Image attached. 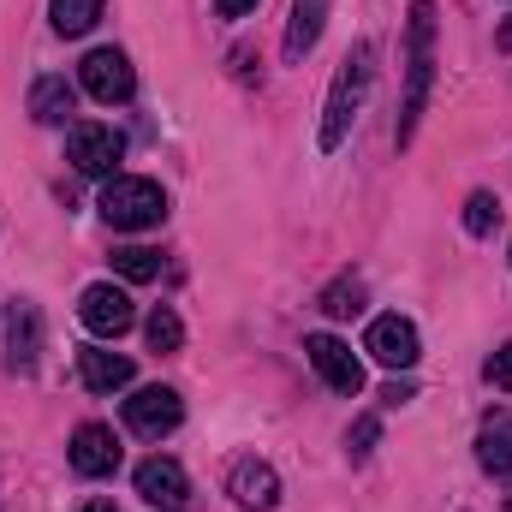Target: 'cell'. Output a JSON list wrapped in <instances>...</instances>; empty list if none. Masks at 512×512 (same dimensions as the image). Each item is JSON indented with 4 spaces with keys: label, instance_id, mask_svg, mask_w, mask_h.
Here are the masks:
<instances>
[{
    "label": "cell",
    "instance_id": "6da1fadb",
    "mask_svg": "<svg viewBox=\"0 0 512 512\" xmlns=\"http://www.w3.org/2000/svg\"><path fill=\"white\" fill-rule=\"evenodd\" d=\"M429 84H435V0H411V18H405V102H399V149L417 137L423 102H429Z\"/></svg>",
    "mask_w": 512,
    "mask_h": 512
},
{
    "label": "cell",
    "instance_id": "7a4b0ae2",
    "mask_svg": "<svg viewBox=\"0 0 512 512\" xmlns=\"http://www.w3.org/2000/svg\"><path fill=\"white\" fill-rule=\"evenodd\" d=\"M370 84H376V48L370 42H358L346 60H340V72H334V90H328V108H322V155H334L340 143H346V131L358 120V108H364V96H370Z\"/></svg>",
    "mask_w": 512,
    "mask_h": 512
},
{
    "label": "cell",
    "instance_id": "3957f363",
    "mask_svg": "<svg viewBox=\"0 0 512 512\" xmlns=\"http://www.w3.org/2000/svg\"><path fill=\"white\" fill-rule=\"evenodd\" d=\"M96 209H102V221H108L114 233H149V227H161V221H167V191H161L155 179L114 173V179L102 185Z\"/></svg>",
    "mask_w": 512,
    "mask_h": 512
},
{
    "label": "cell",
    "instance_id": "277c9868",
    "mask_svg": "<svg viewBox=\"0 0 512 512\" xmlns=\"http://www.w3.org/2000/svg\"><path fill=\"white\" fill-rule=\"evenodd\" d=\"M120 155H126V137H120L114 126H96V120H84V126L66 131V161H72L78 173H90V179H114Z\"/></svg>",
    "mask_w": 512,
    "mask_h": 512
},
{
    "label": "cell",
    "instance_id": "5b68a950",
    "mask_svg": "<svg viewBox=\"0 0 512 512\" xmlns=\"http://www.w3.org/2000/svg\"><path fill=\"white\" fill-rule=\"evenodd\" d=\"M179 423H185V399H179L173 387H137L126 399V429L143 435V441H161V435H173Z\"/></svg>",
    "mask_w": 512,
    "mask_h": 512
},
{
    "label": "cell",
    "instance_id": "8992f818",
    "mask_svg": "<svg viewBox=\"0 0 512 512\" xmlns=\"http://www.w3.org/2000/svg\"><path fill=\"white\" fill-rule=\"evenodd\" d=\"M304 358H310V370L334 387V393H346V399L364 393V364H358V352L340 334H310L304 340Z\"/></svg>",
    "mask_w": 512,
    "mask_h": 512
},
{
    "label": "cell",
    "instance_id": "52a82bcc",
    "mask_svg": "<svg viewBox=\"0 0 512 512\" xmlns=\"http://www.w3.org/2000/svg\"><path fill=\"white\" fill-rule=\"evenodd\" d=\"M78 84H84L96 102H108V108L137 96V72H131V60L120 48H90L84 66H78Z\"/></svg>",
    "mask_w": 512,
    "mask_h": 512
},
{
    "label": "cell",
    "instance_id": "ba28073f",
    "mask_svg": "<svg viewBox=\"0 0 512 512\" xmlns=\"http://www.w3.org/2000/svg\"><path fill=\"white\" fill-rule=\"evenodd\" d=\"M78 316H84V328H90L96 340H120L131 322H137V310H131V292H126V286H114V280H102V286H84V298H78Z\"/></svg>",
    "mask_w": 512,
    "mask_h": 512
},
{
    "label": "cell",
    "instance_id": "9c48e42d",
    "mask_svg": "<svg viewBox=\"0 0 512 512\" xmlns=\"http://www.w3.org/2000/svg\"><path fill=\"white\" fill-rule=\"evenodd\" d=\"M137 495H143L155 512H185V507H191V477H185V465H179V459L155 453V459H143V465H137Z\"/></svg>",
    "mask_w": 512,
    "mask_h": 512
},
{
    "label": "cell",
    "instance_id": "30bf717a",
    "mask_svg": "<svg viewBox=\"0 0 512 512\" xmlns=\"http://www.w3.org/2000/svg\"><path fill=\"white\" fill-rule=\"evenodd\" d=\"M364 352L382 364V370H411L417 364V328L405 316H376L370 334H364Z\"/></svg>",
    "mask_w": 512,
    "mask_h": 512
},
{
    "label": "cell",
    "instance_id": "8fae6325",
    "mask_svg": "<svg viewBox=\"0 0 512 512\" xmlns=\"http://www.w3.org/2000/svg\"><path fill=\"white\" fill-rule=\"evenodd\" d=\"M36 358H42V316H36V304H12L6 310V370L30 376Z\"/></svg>",
    "mask_w": 512,
    "mask_h": 512
},
{
    "label": "cell",
    "instance_id": "7c38bea8",
    "mask_svg": "<svg viewBox=\"0 0 512 512\" xmlns=\"http://www.w3.org/2000/svg\"><path fill=\"white\" fill-rule=\"evenodd\" d=\"M477 465H483L495 483H512V405H495V411L477 423Z\"/></svg>",
    "mask_w": 512,
    "mask_h": 512
},
{
    "label": "cell",
    "instance_id": "4fadbf2b",
    "mask_svg": "<svg viewBox=\"0 0 512 512\" xmlns=\"http://www.w3.org/2000/svg\"><path fill=\"white\" fill-rule=\"evenodd\" d=\"M72 471L78 477H114L120 471V441H114L108 423H84L72 435Z\"/></svg>",
    "mask_w": 512,
    "mask_h": 512
},
{
    "label": "cell",
    "instance_id": "5bb4252c",
    "mask_svg": "<svg viewBox=\"0 0 512 512\" xmlns=\"http://www.w3.org/2000/svg\"><path fill=\"white\" fill-rule=\"evenodd\" d=\"M227 489H233L239 507H251V512L280 507V477H274V465H262V459H239L233 477H227Z\"/></svg>",
    "mask_w": 512,
    "mask_h": 512
},
{
    "label": "cell",
    "instance_id": "9a60e30c",
    "mask_svg": "<svg viewBox=\"0 0 512 512\" xmlns=\"http://www.w3.org/2000/svg\"><path fill=\"white\" fill-rule=\"evenodd\" d=\"M78 376H84L90 393H114V387H131V358L108 352V346H84L78 352Z\"/></svg>",
    "mask_w": 512,
    "mask_h": 512
},
{
    "label": "cell",
    "instance_id": "2e32d148",
    "mask_svg": "<svg viewBox=\"0 0 512 512\" xmlns=\"http://www.w3.org/2000/svg\"><path fill=\"white\" fill-rule=\"evenodd\" d=\"M72 102H78V90L66 78H36L30 84V120H42V126H66Z\"/></svg>",
    "mask_w": 512,
    "mask_h": 512
},
{
    "label": "cell",
    "instance_id": "e0dca14e",
    "mask_svg": "<svg viewBox=\"0 0 512 512\" xmlns=\"http://www.w3.org/2000/svg\"><path fill=\"white\" fill-rule=\"evenodd\" d=\"M322 24H328V0H298L292 6V24H286V60H304L316 48Z\"/></svg>",
    "mask_w": 512,
    "mask_h": 512
},
{
    "label": "cell",
    "instance_id": "ac0fdd59",
    "mask_svg": "<svg viewBox=\"0 0 512 512\" xmlns=\"http://www.w3.org/2000/svg\"><path fill=\"white\" fill-rule=\"evenodd\" d=\"M48 12H54V30H60V36H84V30L102 18V0H54Z\"/></svg>",
    "mask_w": 512,
    "mask_h": 512
},
{
    "label": "cell",
    "instance_id": "d6986e66",
    "mask_svg": "<svg viewBox=\"0 0 512 512\" xmlns=\"http://www.w3.org/2000/svg\"><path fill=\"white\" fill-rule=\"evenodd\" d=\"M114 268H120V280L143 286V280L161 274V251H149V245H120V251H114Z\"/></svg>",
    "mask_w": 512,
    "mask_h": 512
},
{
    "label": "cell",
    "instance_id": "ffe728a7",
    "mask_svg": "<svg viewBox=\"0 0 512 512\" xmlns=\"http://www.w3.org/2000/svg\"><path fill=\"white\" fill-rule=\"evenodd\" d=\"M322 310H328V316H358V310H364V280H358V274H340V280L322 292Z\"/></svg>",
    "mask_w": 512,
    "mask_h": 512
},
{
    "label": "cell",
    "instance_id": "44dd1931",
    "mask_svg": "<svg viewBox=\"0 0 512 512\" xmlns=\"http://www.w3.org/2000/svg\"><path fill=\"white\" fill-rule=\"evenodd\" d=\"M143 334H149V346H155V352H179V346H185V322H179L167 304H161V310H149Z\"/></svg>",
    "mask_w": 512,
    "mask_h": 512
},
{
    "label": "cell",
    "instance_id": "7402d4cb",
    "mask_svg": "<svg viewBox=\"0 0 512 512\" xmlns=\"http://www.w3.org/2000/svg\"><path fill=\"white\" fill-rule=\"evenodd\" d=\"M465 227H471L477 239H483V233H495V227H501V203H495L489 191H477V197L465 203Z\"/></svg>",
    "mask_w": 512,
    "mask_h": 512
},
{
    "label": "cell",
    "instance_id": "603a6c76",
    "mask_svg": "<svg viewBox=\"0 0 512 512\" xmlns=\"http://www.w3.org/2000/svg\"><path fill=\"white\" fill-rule=\"evenodd\" d=\"M376 435H382V423H376V417H358V423H352V435H346V447H352V459H370V447H376Z\"/></svg>",
    "mask_w": 512,
    "mask_h": 512
},
{
    "label": "cell",
    "instance_id": "cb8c5ba5",
    "mask_svg": "<svg viewBox=\"0 0 512 512\" xmlns=\"http://www.w3.org/2000/svg\"><path fill=\"white\" fill-rule=\"evenodd\" d=\"M489 382L501 387V393H512V340L495 352V358H489Z\"/></svg>",
    "mask_w": 512,
    "mask_h": 512
},
{
    "label": "cell",
    "instance_id": "d4e9b609",
    "mask_svg": "<svg viewBox=\"0 0 512 512\" xmlns=\"http://www.w3.org/2000/svg\"><path fill=\"white\" fill-rule=\"evenodd\" d=\"M251 6H256V0H215V12H221V18H245Z\"/></svg>",
    "mask_w": 512,
    "mask_h": 512
},
{
    "label": "cell",
    "instance_id": "484cf974",
    "mask_svg": "<svg viewBox=\"0 0 512 512\" xmlns=\"http://www.w3.org/2000/svg\"><path fill=\"white\" fill-rule=\"evenodd\" d=\"M382 399H387V405H405V399H411V382H387Z\"/></svg>",
    "mask_w": 512,
    "mask_h": 512
},
{
    "label": "cell",
    "instance_id": "4316f807",
    "mask_svg": "<svg viewBox=\"0 0 512 512\" xmlns=\"http://www.w3.org/2000/svg\"><path fill=\"white\" fill-rule=\"evenodd\" d=\"M495 42H501V48L512 54V18H501V30H495Z\"/></svg>",
    "mask_w": 512,
    "mask_h": 512
},
{
    "label": "cell",
    "instance_id": "83f0119b",
    "mask_svg": "<svg viewBox=\"0 0 512 512\" xmlns=\"http://www.w3.org/2000/svg\"><path fill=\"white\" fill-rule=\"evenodd\" d=\"M84 512H120L114 501H84Z\"/></svg>",
    "mask_w": 512,
    "mask_h": 512
},
{
    "label": "cell",
    "instance_id": "f1b7e54d",
    "mask_svg": "<svg viewBox=\"0 0 512 512\" xmlns=\"http://www.w3.org/2000/svg\"><path fill=\"white\" fill-rule=\"evenodd\" d=\"M501 512H512V501H507V507H501Z\"/></svg>",
    "mask_w": 512,
    "mask_h": 512
}]
</instances>
